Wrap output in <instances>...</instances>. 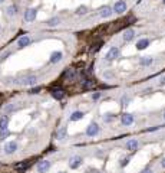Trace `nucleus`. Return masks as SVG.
I'll use <instances>...</instances> for the list:
<instances>
[{"label": "nucleus", "instance_id": "f257e3e1", "mask_svg": "<svg viewBox=\"0 0 165 173\" xmlns=\"http://www.w3.org/2000/svg\"><path fill=\"white\" fill-rule=\"evenodd\" d=\"M50 166H52V163H50L49 160H42L36 165V172L37 173H47V170L50 169Z\"/></svg>", "mask_w": 165, "mask_h": 173}, {"label": "nucleus", "instance_id": "f03ea898", "mask_svg": "<svg viewBox=\"0 0 165 173\" xmlns=\"http://www.w3.org/2000/svg\"><path fill=\"white\" fill-rule=\"evenodd\" d=\"M82 162H83V159L80 156H72L69 159V167L70 169H78L79 166L82 165Z\"/></svg>", "mask_w": 165, "mask_h": 173}, {"label": "nucleus", "instance_id": "7ed1b4c3", "mask_svg": "<svg viewBox=\"0 0 165 173\" xmlns=\"http://www.w3.org/2000/svg\"><path fill=\"white\" fill-rule=\"evenodd\" d=\"M36 82H37V78L35 75H27L20 81V84L23 85V87H32V85H35Z\"/></svg>", "mask_w": 165, "mask_h": 173}, {"label": "nucleus", "instance_id": "20e7f679", "mask_svg": "<svg viewBox=\"0 0 165 173\" xmlns=\"http://www.w3.org/2000/svg\"><path fill=\"white\" fill-rule=\"evenodd\" d=\"M98 133H99V126L96 124V123H91L86 128V136H89V137H95Z\"/></svg>", "mask_w": 165, "mask_h": 173}, {"label": "nucleus", "instance_id": "39448f33", "mask_svg": "<svg viewBox=\"0 0 165 173\" xmlns=\"http://www.w3.org/2000/svg\"><path fill=\"white\" fill-rule=\"evenodd\" d=\"M118 56H119V48L113 46L108 51V54L105 55V58H106V61H113V59H116Z\"/></svg>", "mask_w": 165, "mask_h": 173}, {"label": "nucleus", "instance_id": "423d86ee", "mask_svg": "<svg viewBox=\"0 0 165 173\" xmlns=\"http://www.w3.org/2000/svg\"><path fill=\"white\" fill-rule=\"evenodd\" d=\"M126 10V3H125L124 0H118L113 6V12L118 13V15H122V13Z\"/></svg>", "mask_w": 165, "mask_h": 173}, {"label": "nucleus", "instance_id": "0eeeda50", "mask_svg": "<svg viewBox=\"0 0 165 173\" xmlns=\"http://www.w3.org/2000/svg\"><path fill=\"white\" fill-rule=\"evenodd\" d=\"M36 16H37V10L36 9H27L25 12V20L26 22H33L35 19H36Z\"/></svg>", "mask_w": 165, "mask_h": 173}, {"label": "nucleus", "instance_id": "6e6552de", "mask_svg": "<svg viewBox=\"0 0 165 173\" xmlns=\"http://www.w3.org/2000/svg\"><path fill=\"white\" fill-rule=\"evenodd\" d=\"M16 150H17V143L16 141H9V143L4 146V153H6V154H13Z\"/></svg>", "mask_w": 165, "mask_h": 173}, {"label": "nucleus", "instance_id": "1a4fd4ad", "mask_svg": "<svg viewBox=\"0 0 165 173\" xmlns=\"http://www.w3.org/2000/svg\"><path fill=\"white\" fill-rule=\"evenodd\" d=\"M121 123L124 126H131L132 123H134V115L129 114V113H125V114L121 115Z\"/></svg>", "mask_w": 165, "mask_h": 173}, {"label": "nucleus", "instance_id": "9d476101", "mask_svg": "<svg viewBox=\"0 0 165 173\" xmlns=\"http://www.w3.org/2000/svg\"><path fill=\"white\" fill-rule=\"evenodd\" d=\"M30 42H32L30 36L25 35V36L19 38V41H17V46H19V48H26V46H29V45H30Z\"/></svg>", "mask_w": 165, "mask_h": 173}, {"label": "nucleus", "instance_id": "9b49d317", "mask_svg": "<svg viewBox=\"0 0 165 173\" xmlns=\"http://www.w3.org/2000/svg\"><path fill=\"white\" fill-rule=\"evenodd\" d=\"M138 146H139V141L136 139H131L126 141V150H129V152H135V150H138Z\"/></svg>", "mask_w": 165, "mask_h": 173}, {"label": "nucleus", "instance_id": "f8f14e48", "mask_svg": "<svg viewBox=\"0 0 165 173\" xmlns=\"http://www.w3.org/2000/svg\"><path fill=\"white\" fill-rule=\"evenodd\" d=\"M50 95H52L55 100H63V97H65V93H63V89L52 88V89H50Z\"/></svg>", "mask_w": 165, "mask_h": 173}, {"label": "nucleus", "instance_id": "ddd939ff", "mask_svg": "<svg viewBox=\"0 0 165 173\" xmlns=\"http://www.w3.org/2000/svg\"><path fill=\"white\" fill-rule=\"evenodd\" d=\"M63 78L68 80V81H73L75 78H76V72H75V69H72V68L65 69V72H63Z\"/></svg>", "mask_w": 165, "mask_h": 173}, {"label": "nucleus", "instance_id": "4468645a", "mask_svg": "<svg viewBox=\"0 0 165 173\" xmlns=\"http://www.w3.org/2000/svg\"><path fill=\"white\" fill-rule=\"evenodd\" d=\"M62 58H63V55H62V52H59V51H55L52 55H50V59H49V62L50 63H58V62H60L62 61Z\"/></svg>", "mask_w": 165, "mask_h": 173}, {"label": "nucleus", "instance_id": "2eb2a0df", "mask_svg": "<svg viewBox=\"0 0 165 173\" xmlns=\"http://www.w3.org/2000/svg\"><path fill=\"white\" fill-rule=\"evenodd\" d=\"M124 41L125 42H131V41H134V38H135V30L134 29H126L124 32Z\"/></svg>", "mask_w": 165, "mask_h": 173}, {"label": "nucleus", "instance_id": "dca6fc26", "mask_svg": "<svg viewBox=\"0 0 165 173\" xmlns=\"http://www.w3.org/2000/svg\"><path fill=\"white\" fill-rule=\"evenodd\" d=\"M149 46V41L148 39H139L138 42H136V49L138 51H144V49H146V48Z\"/></svg>", "mask_w": 165, "mask_h": 173}, {"label": "nucleus", "instance_id": "f3484780", "mask_svg": "<svg viewBox=\"0 0 165 173\" xmlns=\"http://www.w3.org/2000/svg\"><path fill=\"white\" fill-rule=\"evenodd\" d=\"M112 9L109 7V6H105V7H102L101 9V12H99V16L101 17H103V19H106V17H109L112 15Z\"/></svg>", "mask_w": 165, "mask_h": 173}, {"label": "nucleus", "instance_id": "a211bd4d", "mask_svg": "<svg viewBox=\"0 0 165 173\" xmlns=\"http://www.w3.org/2000/svg\"><path fill=\"white\" fill-rule=\"evenodd\" d=\"M7 124H9V117L7 115H2L0 117V131L7 130Z\"/></svg>", "mask_w": 165, "mask_h": 173}, {"label": "nucleus", "instance_id": "6ab92c4d", "mask_svg": "<svg viewBox=\"0 0 165 173\" xmlns=\"http://www.w3.org/2000/svg\"><path fill=\"white\" fill-rule=\"evenodd\" d=\"M85 117V114H83L82 111H75V113H72L69 117L70 121H79V120H82V118Z\"/></svg>", "mask_w": 165, "mask_h": 173}, {"label": "nucleus", "instance_id": "aec40b11", "mask_svg": "<svg viewBox=\"0 0 165 173\" xmlns=\"http://www.w3.org/2000/svg\"><path fill=\"white\" fill-rule=\"evenodd\" d=\"M152 62H154V59L151 58V56H144V58H141V61H139V63L142 67H149Z\"/></svg>", "mask_w": 165, "mask_h": 173}, {"label": "nucleus", "instance_id": "412c9836", "mask_svg": "<svg viewBox=\"0 0 165 173\" xmlns=\"http://www.w3.org/2000/svg\"><path fill=\"white\" fill-rule=\"evenodd\" d=\"M66 134H68V128L65 126L60 127L58 131V140H65L66 139Z\"/></svg>", "mask_w": 165, "mask_h": 173}, {"label": "nucleus", "instance_id": "4be33fe9", "mask_svg": "<svg viewBox=\"0 0 165 173\" xmlns=\"http://www.w3.org/2000/svg\"><path fill=\"white\" fill-rule=\"evenodd\" d=\"M6 12H7V16H14L17 13V6L16 4H10V6L6 9Z\"/></svg>", "mask_w": 165, "mask_h": 173}, {"label": "nucleus", "instance_id": "5701e85b", "mask_svg": "<svg viewBox=\"0 0 165 173\" xmlns=\"http://www.w3.org/2000/svg\"><path fill=\"white\" fill-rule=\"evenodd\" d=\"M27 166H29V162H22V163H17V165H14V169L19 170V172H23V170L27 169Z\"/></svg>", "mask_w": 165, "mask_h": 173}, {"label": "nucleus", "instance_id": "b1692460", "mask_svg": "<svg viewBox=\"0 0 165 173\" xmlns=\"http://www.w3.org/2000/svg\"><path fill=\"white\" fill-rule=\"evenodd\" d=\"M59 17H52V19H49V20L46 22V26H49V28H53V26H58L59 25Z\"/></svg>", "mask_w": 165, "mask_h": 173}, {"label": "nucleus", "instance_id": "393cba45", "mask_svg": "<svg viewBox=\"0 0 165 173\" xmlns=\"http://www.w3.org/2000/svg\"><path fill=\"white\" fill-rule=\"evenodd\" d=\"M82 87H83L85 89L92 88V87H93V81L88 80V78H83V80H82Z\"/></svg>", "mask_w": 165, "mask_h": 173}, {"label": "nucleus", "instance_id": "a878e982", "mask_svg": "<svg viewBox=\"0 0 165 173\" xmlns=\"http://www.w3.org/2000/svg\"><path fill=\"white\" fill-rule=\"evenodd\" d=\"M86 12H88V7H86V6H79V7L76 9V15H78V16H80V15H85Z\"/></svg>", "mask_w": 165, "mask_h": 173}, {"label": "nucleus", "instance_id": "bb28decb", "mask_svg": "<svg viewBox=\"0 0 165 173\" xmlns=\"http://www.w3.org/2000/svg\"><path fill=\"white\" fill-rule=\"evenodd\" d=\"M14 110V107H13V104H7V106L3 107V114H7V113H12V111Z\"/></svg>", "mask_w": 165, "mask_h": 173}, {"label": "nucleus", "instance_id": "cd10ccee", "mask_svg": "<svg viewBox=\"0 0 165 173\" xmlns=\"http://www.w3.org/2000/svg\"><path fill=\"white\" fill-rule=\"evenodd\" d=\"M10 136V131L6 130V131H0V141H3V140H6Z\"/></svg>", "mask_w": 165, "mask_h": 173}, {"label": "nucleus", "instance_id": "c85d7f7f", "mask_svg": "<svg viewBox=\"0 0 165 173\" xmlns=\"http://www.w3.org/2000/svg\"><path fill=\"white\" fill-rule=\"evenodd\" d=\"M121 104H122V106H124V107H126V106H128V104H129V98L126 97V95H124V97L121 98Z\"/></svg>", "mask_w": 165, "mask_h": 173}, {"label": "nucleus", "instance_id": "c756f323", "mask_svg": "<svg viewBox=\"0 0 165 173\" xmlns=\"http://www.w3.org/2000/svg\"><path fill=\"white\" fill-rule=\"evenodd\" d=\"M128 163H129V157H124V159L121 160L119 165H121V167H125V166L128 165Z\"/></svg>", "mask_w": 165, "mask_h": 173}, {"label": "nucleus", "instance_id": "7c9ffc66", "mask_svg": "<svg viewBox=\"0 0 165 173\" xmlns=\"http://www.w3.org/2000/svg\"><path fill=\"white\" fill-rule=\"evenodd\" d=\"M10 54H12L10 51H6V52L3 54V55H0V61H2V62H3V61H6V59H7V56L10 55Z\"/></svg>", "mask_w": 165, "mask_h": 173}, {"label": "nucleus", "instance_id": "2f4dec72", "mask_svg": "<svg viewBox=\"0 0 165 173\" xmlns=\"http://www.w3.org/2000/svg\"><path fill=\"white\" fill-rule=\"evenodd\" d=\"M101 46H102V42H99V43H96V45H93V48H92L91 51L92 52H96L98 49H101Z\"/></svg>", "mask_w": 165, "mask_h": 173}, {"label": "nucleus", "instance_id": "473e14b6", "mask_svg": "<svg viewBox=\"0 0 165 173\" xmlns=\"http://www.w3.org/2000/svg\"><path fill=\"white\" fill-rule=\"evenodd\" d=\"M39 91H40V88H39V87H36V88H32V89H30L29 94H30V95H35V94H37Z\"/></svg>", "mask_w": 165, "mask_h": 173}, {"label": "nucleus", "instance_id": "72a5a7b5", "mask_svg": "<svg viewBox=\"0 0 165 173\" xmlns=\"http://www.w3.org/2000/svg\"><path fill=\"white\" fill-rule=\"evenodd\" d=\"M101 95H102V94L101 93H95V94H92V100H99V98H101Z\"/></svg>", "mask_w": 165, "mask_h": 173}, {"label": "nucleus", "instance_id": "f704fd0d", "mask_svg": "<svg viewBox=\"0 0 165 173\" xmlns=\"http://www.w3.org/2000/svg\"><path fill=\"white\" fill-rule=\"evenodd\" d=\"M159 85H165V76H162L161 80H159Z\"/></svg>", "mask_w": 165, "mask_h": 173}, {"label": "nucleus", "instance_id": "c9c22d12", "mask_svg": "<svg viewBox=\"0 0 165 173\" xmlns=\"http://www.w3.org/2000/svg\"><path fill=\"white\" fill-rule=\"evenodd\" d=\"M141 173H154V172H152V170H151V169H144V170H142V172H141Z\"/></svg>", "mask_w": 165, "mask_h": 173}, {"label": "nucleus", "instance_id": "e433bc0d", "mask_svg": "<svg viewBox=\"0 0 165 173\" xmlns=\"http://www.w3.org/2000/svg\"><path fill=\"white\" fill-rule=\"evenodd\" d=\"M159 127H151V128H148V131H155V130H158Z\"/></svg>", "mask_w": 165, "mask_h": 173}, {"label": "nucleus", "instance_id": "4c0bfd02", "mask_svg": "<svg viewBox=\"0 0 165 173\" xmlns=\"http://www.w3.org/2000/svg\"><path fill=\"white\" fill-rule=\"evenodd\" d=\"M151 91H152V88H146V89H144V93H145V94H149Z\"/></svg>", "mask_w": 165, "mask_h": 173}, {"label": "nucleus", "instance_id": "58836bf2", "mask_svg": "<svg viewBox=\"0 0 165 173\" xmlns=\"http://www.w3.org/2000/svg\"><path fill=\"white\" fill-rule=\"evenodd\" d=\"M161 166H162V167H164V169H165V157H164V159H162V160H161Z\"/></svg>", "mask_w": 165, "mask_h": 173}, {"label": "nucleus", "instance_id": "ea45409f", "mask_svg": "<svg viewBox=\"0 0 165 173\" xmlns=\"http://www.w3.org/2000/svg\"><path fill=\"white\" fill-rule=\"evenodd\" d=\"M164 120H165V111H164Z\"/></svg>", "mask_w": 165, "mask_h": 173}, {"label": "nucleus", "instance_id": "a19ab883", "mask_svg": "<svg viewBox=\"0 0 165 173\" xmlns=\"http://www.w3.org/2000/svg\"><path fill=\"white\" fill-rule=\"evenodd\" d=\"M162 3H164V4H165V0H162Z\"/></svg>", "mask_w": 165, "mask_h": 173}, {"label": "nucleus", "instance_id": "79ce46f5", "mask_svg": "<svg viewBox=\"0 0 165 173\" xmlns=\"http://www.w3.org/2000/svg\"><path fill=\"white\" fill-rule=\"evenodd\" d=\"M2 2H4V0H0V3H2Z\"/></svg>", "mask_w": 165, "mask_h": 173}, {"label": "nucleus", "instance_id": "37998d69", "mask_svg": "<svg viewBox=\"0 0 165 173\" xmlns=\"http://www.w3.org/2000/svg\"><path fill=\"white\" fill-rule=\"evenodd\" d=\"M58 173H65V172H58Z\"/></svg>", "mask_w": 165, "mask_h": 173}]
</instances>
